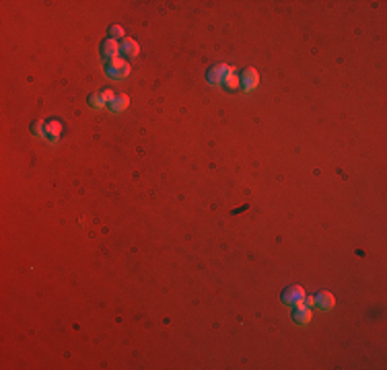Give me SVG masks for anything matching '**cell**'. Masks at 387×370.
<instances>
[{
    "instance_id": "9a60e30c",
    "label": "cell",
    "mask_w": 387,
    "mask_h": 370,
    "mask_svg": "<svg viewBox=\"0 0 387 370\" xmlns=\"http://www.w3.org/2000/svg\"><path fill=\"white\" fill-rule=\"evenodd\" d=\"M89 103H91V107H95V109H103L105 107V103H103V99H101V95H91L89 97Z\"/></svg>"
},
{
    "instance_id": "7c38bea8",
    "label": "cell",
    "mask_w": 387,
    "mask_h": 370,
    "mask_svg": "<svg viewBox=\"0 0 387 370\" xmlns=\"http://www.w3.org/2000/svg\"><path fill=\"white\" fill-rule=\"evenodd\" d=\"M109 37L111 39H124L126 37V31H124L122 25H111L109 27Z\"/></svg>"
},
{
    "instance_id": "2e32d148",
    "label": "cell",
    "mask_w": 387,
    "mask_h": 370,
    "mask_svg": "<svg viewBox=\"0 0 387 370\" xmlns=\"http://www.w3.org/2000/svg\"><path fill=\"white\" fill-rule=\"evenodd\" d=\"M305 305L309 307V308L315 307V296H305Z\"/></svg>"
},
{
    "instance_id": "5b68a950",
    "label": "cell",
    "mask_w": 387,
    "mask_h": 370,
    "mask_svg": "<svg viewBox=\"0 0 387 370\" xmlns=\"http://www.w3.org/2000/svg\"><path fill=\"white\" fill-rule=\"evenodd\" d=\"M241 85H243V89H245L247 92L259 87V72L256 70V68H247V70H243Z\"/></svg>"
},
{
    "instance_id": "7a4b0ae2",
    "label": "cell",
    "mask_w": 387,
    "mask_h": 370,
    "mask_svg": "<svg viewBox=\"0 0 387 370\" xmlns=\"http://www.w3.org/2000/svg\"><path fill=\"white\" fill-rule=\"evenodd\" d=\"M130 72H132V68H130L128 60H124L122 56L109 60V66H107V74L109 76H113V78H126V76H130Z\"/></svg>"
},
{
    "instance_id": "8992f818",
    "label": "cell",
    "mask_w": 387,
    "mask_h": 370,
    "mask_svg": "<svg viewBox=\"0 0 387 370\" xmlns=\"http://www.w3.org/2000/svg\"><path fill=\"white\" fill-rule=\"evenodd\" d=\"M315 305L320 308H323V310H332L336 307V296L332 292H327V290H322V292L315 294Z\"/></svg>"
},
{
    "instance_id": "8fae6325",
    "label": "cell",
    "mask_w": 387,
    "mask_h": 370,
    "mask_svg": "<svg viewBox=\"0 0 387 370\" xmlns=\"http://www.w3.org/2000/svg\"><path fill=\"white\" fill-rule=\"evenodd\" d=\"M223 85L229 89V91H237L239 87H241V76H239L237 72H229L225 76V80H223Z\"/></svg>"
},
{
    "instance_id": "ba28073f",
    "label": "cell",
    "mask_w": 387,
    "mask_h": 370,
    "mask_svg": "<svg viewBox=\"0 0 387 370\" xmlns=\"http://www.w3.org/2000/svg\"><path fill=\"white\" fill-rule=\"evenodd\" d=\"M62 132H64V125L58 120H50L48 125H45V136L50 138V142H58Z\"/></svg>"
},
{
    "instance_id": "277c9868",
    "label": "cell",
    "mask_w": 387,
    "mask_h": 370,
    "mask_svg": "<svg viewBox=\"0 0 387 370\" xmlns=\"http://www.w3.org/2000/svg\"><path fill=\"white\" fill-rule=\"evenodd\" d=\"M311 319H313V310L307 305L292 307V321H297L299 325H309Z\"/></svg>"
},
{
    "instance_id": "5bb4252c",
    "label": "cell",
    "mask_w": 387,
    "mask_h": 370,
    "mask_svg": "<svg viewBox=\"0 0 387 370\" xmlns=\"http://www.w3.org/2000/svg\"><path fill=\"white\" fill-rule=\"evenodd\" d=\"M116 92H113L111 89H105V91H101V99H103V103H105V105H111V103L113 101H116Z\"/></svg>"
},
{
    "instance_id": "6da1fadb",
    "label": "cell",
    "mask_w": 387,
    "mask_h": 370,
    "mask_svg": "<svg viewBox=\"0 0 387 370\" xmlns=\"http://www.w3.org/2000/svg\"><path fill=\"white\" fill-rule=\"evenodd\" d=\"M305 296H307L305 288H303L301 284H292V286H289V288H284V292H282V303L292 305V307H299V305H305Z\"/></svg>"
},
{
    "instance_id": "3957f363",
    "label": "cell",
    "mask_w": 387,
    "mask_h": 370,
    "mask_svg": "<svg viewBox=\"0 0 387 370\" xmlns=\"http://www.w3.org/2000/svg\"><path fill=\"white\" fill-rule=\"evenodd\" d=\"M229 72H237V68H235V66H226V64H219V66L210 68L208 74H206V78H208L210 85H221L223 80H225V76L229 74Z\"/></svg>"
},
{
    "instance_id": "30bf717a",
    "label": "cell",
    "mask_w": 387,
    "mask_h": 370,
    "mask_svg": "<svg viewBox=\"0 0 387 370\" xmlns=\"http://www.w3.org/2000/svg\"><path fill=\"white\" fill-rule=\"evenodd\" d=\"M128 107H130V97H128V95H118V97H116V101L111 103V109L116 111V113L126 111Z\"/></svg>"
},
{
    "instance_id": "4fadbf2b",
    "label": "cell",
    "mask_w": 387,
    "mask_h": 370,
    "mask_svg": "<svg viewBox=\"0 0 387 370\" xmlns=\"http://www.w3.org/2000/svg\"><path fill=\"white\" fill-rule=\"evenodd\" d=\"M45 125H48L45 120H37L35 123H33V132H35V136H39V138L45 136Z\"/></svg>"
},
{
    "instance_id": "52a82bcc",
    "label": "cell",
    "mask_w": 387,
    "mask_h": 370,
    "mask_svg": "<svg viewBox=\"0 0 387 370\" xmlns=\"http://www.w3.org/2000/svg\"><path fill=\"white\" fill-rule=\"evenodd\" d=\"M101 52H103L105 58H109V60H113V58H118L122 54V43L118 39H105L103 45H101Z\"/></svg>"
},
{
    "instance_id": "9c48e42d",
    "label": "cell",
    "mask_w": 387,
    "mask_h": 370,
    "mask_svg": "<svg viewBox=\"0 0 387 370\" xmlns=\"http://www.w3.org/2000/svg\"><path fill=\"white\" fill-rule=\"evenodd\" d=\"M122 54H128L130 58H136L140 54V48L132 37H124L122 39Z\"/></svg>"
}]
</instances>
